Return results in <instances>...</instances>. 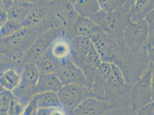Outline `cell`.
Returning <instances> with one entry per match:
<instances>
[{
    "label": "cell",
    "instance_id": "7a4b0ae2",
    "mask_svg": "<svg viewBox=\"0 0 154 115\" xmlns=\"http://www.w3.org/2000/svg\"><path fill=\"white\" fill-rule=\"evenodd\" d=\"M71 45L70 60L83 72L91 88L93 76L102 62L90 39L75 37Z\"/></svg>",
    "mask_w": 154,
    "mask_h": 115
},
{
    "label": "cell",
    "instance_id": "ba28073f",
    "mask_svg": "<svg viewBox=\"0 0 154 115\" xmlns=\"http://www.w3.org/2000/svg\"><path fill=\"white\" fill-rule=\"evenodd\" d=\"M65 34L64 28L61 26L52 28L41 34L25 52L24 57L25 63L35 64L40 58L47 52L55 39Z\"/></svg>",
    "mask_w": 154,
    "mask_h": 115
},
{
    "label": "cell",
    "instance_id": "7c38bea8",
    "mask_svg": "<svg viewBox=\"0 0 154 115\" xmlns=\"http://www.w3.org/2000/svg\"><path fill=\"white\" fill-rule=\"evenodd\" d=\"M117 107L115 102L92 97L81 102L74 109L72 115H103Z\"/></svg>",
    "mask_w": 154,
    "mask_h": 115
},
{
    "label": "cell",
    "instance_id": "1f68e13d",
    "mask_svg": "<svg viewBox=\"0 0 154 115\" xmlns=\"http://www.w3.org/2000/svg\"><path fill=\"white\" fill-rule=\"evenodd\" d=\"M1 26H2V24H1V23H0V28H1Z\"/></svg>",
    "mask_w": 154,
    "mask_h": 115
},
{
    "label": "cell",
    "instance_id": "7402d4cb",
    "mask_svg": "<svg viewBox=\"0 0 154 115\" xmlns=\"http://www.w3.org/2000/svg\"><path fill=\"white\" fill-rule=\"evenodd\" d=\"M39 76L40 73L36 65L34 64L26 63L22 72L21 80L36 87Z\"/></svg>",
    "mask_w": 154,
    "mask_h": 115
},
{
    "label": "cell",
    "instance_id": "9a60e30c",
    "mask_svg": "<svg viewBox=\"0 0 154 115\" xmlns=\"http://www.w3.org/2000/svg\"><path fill=\"white\" fill-rule=\"evenodd\" d=\"M71 40L65 35L59 36L54 40L47 51L59 63L70 59Z\"/></svg>",
    "mask_w": 154,
    "mask_h": 115
},
{
    "label": "cell",
    "instance_id": "f546056e",
    "mask_svg": "<svg viewBox=\"0 0 154 115\" xmlns=\"http://www.w3.org/2000/svg\"><path fill=\"white\" fill-rule=\"evenodd\" d=\"M4 91V90L3 89V88L0 86V95Z\"/></svg>",
    "mask_w": 154,
    "mask_h": 115
},
{
    "label": "cell",
    "instance_id": "5bb4252c",
    "mask_svg": "<svg viewBox=\"0 0 154 115\" xmlns=\"http://www.w3.org/2000/svg\"><path fill=\"white\" fill-rule=\"evenodd\" d=\"M128 16L131 23H137L145 19L154 11V1L129 0Z\"/></svg>",
    "mask_w": 154,
    "mask_h": 115
},
{
    "label": "cell",
    "instance_id": "d6986e66",
    "mask_svg": "<svg viewBox=\"0 0 154 115\" xmlns=\"http://www.w3.org/2000/svg\"><path fill=\"white\" fill-rule=\"evenodd\" d=\"M33 99L38 108H62L57 93L45 92L38 93L35 95Z\"/></svg>",
    "mask_w": 154,
    "mask_h": 115
},
{
    "label": "cell",
    "instance_id": "ffe728a7",
    "mask_svg": "<svg viewBox=\"0 0 154 115\" xmlns=\"http://www.w3.org/2000/svg\"><path fill=\"white\" fill-rule=\"evenodd\" d=\"M21 75L13 69H9L0 75V86L4 90L12 92L21 81Z\"/></svg>",
    "mask_w": 154,
    "mask_h": 115
},
{
    "label": "cell",
    "instance_id": "f1b7e54d",
    "mask_svg": "<svg viewBox=\"0 0 154 115\" xmlns=\"http://www.w3.org/2000/svg\"><path fill=\"white\" fill-rule=\"evenodd\" d=\"M0 115H7V112L4 111L2 109H0Z\"/></svg>",
    "mask_w": 154,
    "mask_h": 115
},
{
    "label": "cell",
    "instance_id": "8fae6325",
    "mask_svg": "<svg viewBox=\"0 0 154 115\" xmlns=\"http://www.w3.org/2000/svg\"><path fill=\"white\" fill-rule=\"evenodd\" d=\"M54 73L57 74L64 85L76 84L89 87L83 72L71 61L70 59L61 62Z\"/></svg>",
    "mask_w": 154,
    "mask_h": 115
},
{
    "label": "cell",
    "instance_id": "e0dca14e",
    "mask_svg": "<svg viewBox=\"0 0 154 115\" xmlns=\"http://www.w3.org/2000/svg\"><path fill=\"white\" fill-rule=\"evenodd\" d=\"M63 84L54 73L40 74L36 88V94L45 92L58 93L62 88Z\"/></svg>",
    "mask_w": 154,
    "mask_h": 115
},
{
    "label": "cell",
    "instance_id": "9c48e42d",
    "mask_svg": "<svg viewBox=\"0 0 154 115\" xmlns=\"http://www.w3.org/2000/svg\"><path fill=\"white\" fill-rule=\"evenodd\" d=\"M149 34V26L146 20L134 23L129 21L124 32L123 41L129 50L134 52H142L146 54L144 47L147 44Z\"/></svg>",
    "mask_w": 154,
    "mask_h": 115
},
{
    "label": "cell",
    "instance_id": "4dcf8cb0",
    "mask_svg": "<svg viewBox=\"0 0 154 115\" xmlns=\"http://www.w3.org/2000/svg\"><path fill=\"white\" fill-rule=\"evenodd\" d=\"M1 107H2V104H1V101H0V109H1Z\"/></svg>",
    "mask_w": 154,
    "mask_h": 115
},
{
    "label": "cell",
    "instance_id": "5b68a950",
    "mask_svg": "<svg viewBox=\"0 0 154 115\" xmlns=\"http://www.w3.org/2000/svg\"><path fill=\"white\" fill-rule=\"evenodd\" d=\"M48 30L45 27H23L11 36L0 40V52L5 53L15 50L26 52L38 36Z\"/></svg>",
    "mask_w": 154,
    "mask_h": 115
},
{
    "label": "cell",
    "instance_id": "52a82bcc",
    "mask_svg": "<svg viewBox=\"0 0 154 115\" xmlns=\"http://www.w3.org/2000/svg\"><path fill=\"white\" fill-rule=\"evenodd\" d=\"M57 95L62 108L69 115H72L74 109L84 100L96 97L90 88L76 84L64 85Z\"/></svg>",
    "mask_w": 154,
    "mask_h": 115
},
{
    "label": "cell",
    "instance_id": "cb8c5ba5",
    "mask_svg": "<svg viewBox=\"0 0 154 115\" xmlns=\"http://www.w3.org/2000/svg\"><path fill=\"white\" fill-rule=\"evenodd\" d=\"M25 107L24 105L13 97L8 109L7 115H22Z\"/></svg>",
    "mask_w": 154,
    "mask_h": 115
},
{
    "label": "cell",
    "instance_id": "8992f818",
    "mask_svg": "<svg viewBox=\"0 0 154 115\" xmlns=\"http://www.w3.org/2000/svg\"><path fill=\"white\" fill-rule=\"evenodd\" d=\"M102 62L115 64L126 47L124 42L100 31L91 39Z\"/></svg>",
    "mask_w": 154,
    "mask_h": 115
},
{
    "label": "cell",
    "instance_id": "2e32d148",
    "mask_svg": "<svg viewBox=\"0 0 154 115\" xmlns=\"http://www.w3.org/2000/svg\"><path fill=\"white\" fill-rule=\"evenodd\" d=\"M35 1H12V3L7 12L8 20L21 23L31 10Z\"/></svg>",
    "mask_w": 154,
    "mask_h": 115
},
{
    "label": "cell",
    "instance_id": "603a6c76",
    "mask_svg": "<svg viewBox=\"0 0 154 115\" xmlns=\"http://www.w3.org/2000/svg\"><path fill=\"white\" fill-rule=\"evenodd\" d=\"M100 11L105 12H113L125 7L127 1L122 0H98Z\"/></svg>",
    "mask_w": 154,
    "mask_h": 115
},
{
    "label": "cell",
    "instance_id": "484cf974",
    "mask_svg": "<svg viewBox=\"0 0 154 115\" xmlns=\"http://www.w3.org/2000/svg\"><path fill=\"white\" fill-rule=\"evenodd\" d=\"M11 69V66L6 55L2 53L0 55V75Z\"/></svg>",
    "mask_w": 154,
    "mask_h": 115
},
{
    "label": "cell",
    "instance_id": "83f0119b",
    "mask_svg": "<svg viewBox=\"0 0 154 115\" xmlns=\"http://www.w3.org/2000/svg\"><path fill=\"white\" fill-rule=\"evenodd\" d=\"M49 115H69L63 108H54Z\"/></svg>",
    "mask_w": 154,
    "mask_h": 115
},
{
    "label": "cell",
    "instance_id": "4fadbf2b",
    "mask_svg": "<svg viewBox=\"0 0 154 115\" xmlns=\"http://www.w3.org/2000/svg\"><path fill=\"white\" fill-rule=\"evenodd\" d=\"M100 31H101L100 28L91 20L79 16L67 37L71 39L75 37H84L91 39Z\"/></svg>",
    "mask_w": 154,
    "mask_h": 115
},
{
    "label": "cell",
    "instance_id": "3957f363",
    "mask_svg": "<svg viewBox=\"0 0 154 115\" xmlns=\"http://www.w3.org/2000/svg\"><path fill=\"white\" fill-rule=\"evenodd\" d=\"M128 8V1H127L125 7L122 9L109 13L100 11L90 20L100 28L101 31L118 40L124 42V32L129 21Z\"/></svg>",
    "mask_w": 154,
    "mask_h": 115
},
{
    "label": "cell",
    "instance_id": "d4e9b609",
    "mask_svg": "<svg viewBox=\"0 0 154 115\" xmlns=\"http://www.w3.org/2000/svg\"><path fill=\"white\" fill-rule=\"evenodd\" d=\"M13 97V94L11 92L4 90L0 95V101L2 104V107L1 109L7 112Z\"/></svg>",
    "mask_w": 154,
    "mask_h": 115
},
{
    "label": "cell",
    "instance_id": "6da1fadb",
    "mask_svg": "<svg viewBox=\"0 0 154 115\" xmlns=\"http://www.w3.org/2000/svg\"><path fill=\"white\" fill-rule=\"evenodd\" d=\"M132 85L126 82L120 69L115 64L101 62L93 78L91 89L97 98L118 106L128 100Z\"/></svg>",
    "mask_w": 154,
    "mask_h": 115
},
{
    "label": "cell",
    "instance_id": "30bf717a",
    "mask_svg": "<svg viewBox=\"0 0 154 115\" xmlns=\"http://www.w3.org/2000/svg\"><path fill=\"white\" fill-rule=\"evenodd\" d=\"M51 4L55 18L64 28L67 37L79 15L70 1H51Z\"/></svg>",
    "mask_w": 154,
    "mask_h": 115
},
{
    "label": "cell",
    "instance_id": "4316f807",
    "mask_svg": "<svg viewBox=\"0 0 154 115\" xmlns=\"http://www.w3.org/2000/svg\"><path fill=\"white\" fill-rule=\"evenodd\" d=\"M154 102L149 103L138 110L137 115H154Z\"/></svg>",
    "mask_w": 154,
    "mask_h": 115
},
{
    "label": "cell",
    "instance_id": "277c9868",
    "mask_svg": "<svg viewBox=\"0 0 154 115\" xmlns=\"http://www.w3.org/2000/svg\"><path fill=\"white\" fill-rule=\"evenodd\" d=\"M129 101L134 112L154 102V63L132 85Z\"/></svg>",
    "mask_w": 154,
    "mask_h": 115
},
{
    "label": "cell",
    "instance_id": "44dd1931",
    "mask_svg": "<svg viewBox=\"0 0 154 115\" xmlns=\"http://www.w3.org/2000/svg\"><path fill=\"white\" fill-rule=\"evenodd\" d=\"M59 63L56 61L48 51L35 62L40 74H47L55 73L58 69Z\"/></svg>",
    "mask_w": 154,
    "mask_h": 115
},
{
    "label": "cell",
    "instance_id": "ac0fdd59",
    "mask_svg": "<svg viewBox=\"0 0 154 115\" xmlns=\"http://www.w3.org/2000/svg\"><path fill=\"white\" fill-rule=\"evenodd\" d=\"M70 1L78 14L81 17L90 19L100 11L97 0H73Z\"/></svg>",
    "mask_w": 154,
    "mask_h": 115
}]
</instances>
